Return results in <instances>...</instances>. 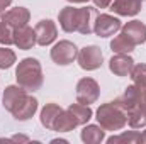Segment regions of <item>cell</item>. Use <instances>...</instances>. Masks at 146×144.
I'll list each match as a JSON object with an SVG mask.
<instances>
[{"label": "cell", "instance_id": "obj_18", "mask_svg": "<svg viewBox=\"0 0 146 144\" xmlns=\"http://www.w3.org/2000/svg\"><path fill=\"white\" fill-rule=\"evenodd\" d=\"M80 137H82V141L85 144H99L106 139V129L102 126L85 124V127L82 129Z\"/></svg>", "mask_w": 146, "mask_h": 144}, {"label": "cell", "instance_id": "obj_17", "mask_svg": "<svg viewBox=\"0 0 146 144\" xmlns=\"http://www.w3.org/2000/svg\"><path fill=\"white\" fill-rule=\"evenodd\" d=\"M27 93V90H24L21 85H9L5 90H3V95H2V105L5 110H12L14 105Z\"/></svg>", "mask_w": 146, "mask_h": 144}, {"label": "cell", "instance_id": "obj_2", "mask_svg": "<svg viewBox=\"0 0 146 144\" xmlns=\"http://www.w3.org/2000/svg\"><path fill=\"white\" fill-rule=\"evenodd\" d=\"M15 78L17 85H21L27 92H36L42 87L44 76H42V68L41 63L36 58H24L19 61L15 68Z\"/></svg>", "mask_w": 146, "mask_h": 144}, {"label": "cell", "instance_id": "obj_1", "mask_svg": "<svg viewBox=\"0 0 146 144\" xmlns=\"http://www.w3.org/2000/svg\"><path fill=\"white\" fill-rule=\"evenodd\" d=\"M119 105L127 115V124L133 129H141L146 126V90L136 87L134 83L124 90L117 98Z\"/></svg>", "mask_w": 146, "mask_h": 144}, {"label": "cell", "instance_id": "obj_27", "mask_svg": "<svg viewBox=\"0 0 146 144\" xmlns=\"http://www.w3.org/2000/svg\"><path fill=\"white\" fill-rule=\"evenodd\" d=\"M94 3H95V7H99V9H107V7H110L112 0H94Z\"/></svg>", "mask_w": 146, "mask_h": 144}, {"label": "cell", "instance_id": "obj_9", "mask_svg": "<svg viewBox=\"0 0 146 144\" xmlns=\"http://www.w3.org/2000/svg\"><path fill=\"white\" fill-rule=\"evenodd\" d=\"M36 112H37V100L33 95H27V93L10 110V114L14 115L15 120H29Z\"/></svg>", "mask_w": 146, "mask_h": 144}, {"label": "cell", "instance_id": "obj_20", "mask_svg": "<svg viewBox=\"0 0 146 144\" xmlns=\"http://www.w3.org/2000/svg\"><path fill=\"white\" fill-rule=\"evenodd\" d=\"M76 126H78V124H76L75 117L72 115V112L66 108V110H61L60 115L56 117L53 131H56V132H68V131H73Z\"/></svg>", "mask_w": 146, "mask_h": 144}, {"label": "cell", "instance_id": "obj_10", "mask_svg": "<svg viewBox=\"0 0 146 144\" xmlns=\"http://www.w3.org/2000/svg\"><path fill=\"white\" fill-rule=\"evenodd\" d=\"M134 66V59L129 54L124 53H115L109 61V70L115 76H129Z\"/></svg>", "mask_w": 146, "mask_h": 144}, {"label": "cell", "instance_id": "obj_21", "mask_svg": "<svg viewBox=\"0 0 146 144\" xmlns=\"http://www.w3.org/2000/svg\"><path fill=\"white\" fill-rule=\"evenodd\" d=\"M68 110L72 112V115L75 117V120H76V124L78 126H85L90 119H92V115H94V112H92V108L90 105H85V104H72Z\"/></svg>", "mask_w": 146, "mask_h": 144}, {"label": "cell", "instance_id": "obj_30", "mask_svg": "<svg viewBox=\"0 0 146 144\" xmlns=\"http://www.w3.org/2000/svg\"><path fill=\"white\" fill-rule=\"evenodd\" d=\"M139 143H141V144H146V131L143 132V134H139Z\"/></svg>", "mask_w": 146, "mask_h": 144}, {"label": "cell", "instance_id": "obj_7", "mask_svg": "<svg viewBox=\"0 0 146 144\" xmlns=\"http://www.w3.org/2000/svg\"><path fill=\"white\" fill-rule=\"evenodd\" d=\"M122 24L117 17L109 15V14H99L94 22V32L99 37H109L114 36L117 31H121Z\"/></svg>", "mask_w": 146, "mask_h": 144}, {"label": "cell", "instance_id": "obj_3", "mask_svg": "<svg viewBox=\"0 0 146 144\" xmlns=\"http://www.w3.org/2000/svg\"><path fill=\"white\" fill-rule=\"evenodd\" d=\"M97 122L106 131H121L127 124V115L117 100L102 104L97 108Z\"/></svg>", "mask_w": 146, "mask_h": 144}, {"label": "cell", "instance_id": "obj_8", "mask_svg": "<svg viewBox=\"0 0 146 144\" xmlns=\"http://www.w3.org/2000/svg\"><path fill=\"white\" fill-rule=\"evenodd\" d=\"M34 32H36V42L39 46H49L58 37V27L53 20L44 19V20H39L36 24Z\"/></svg>", "mask_w": 146, "mask_h": 144}, {"label": "cell", "instance_id": "obj_15", "mask_svg": "<svg viewBox=\"0 0 146 144\" xmlns=\"http://www.w3.org/2000/svg\"><path fill=\"white\" fill-rule=\"evenodd\" d=\"M14 44H15L19 49H22V51L31 49L34 44H37L34 29L29 27V26H22V27H19V29H14Z\"/></svg>", "mask_w": 146, "mask_h": 144}, {"label": "cell", "instance_id": "obj_28", "mask_svg": "<svg viewBox=\"0 0 146 144\" xmlns=\"http://www.w3.org/2000/svg\"><path fill=\"white\" fill-rule=\"evenodd\" d=\"M10 141L12 143H27L29 139L26 136H14V137H10Z\"/></svg>", "mask_w": 146, "mask_h": 144}, {"label": "cell", "instance_id": "obj_12", "mask_svg": "<svg viewBox=\"0 0 146 144\" xmlns=\"http://www.w3.org/2000/svg\"><path fill=\"white\" fill-rule=\"evenodd\" d=\"M121 31H122V34L127 37L134 46L146 42V26L141 22V20L126 22V24L121 27Z\"/></svg>", "mask_w": 146, "mask_h": 144}, {"label": "cell", "instance_id": "obj_25", "mask_svg": "<svg viewBox=\"0 0 146 144\" xmlns=\"http://www.w3.org/2000/svg\"><path fill=\"white\" fill-rule=\"evenodd\" d=\"M15 53L9 48H0V70H9L15 63Z\"/></svg>", "mask_w": 146, "mask_h": 144}, {"label": "cell", "instance_id": "obj_5", "mask_svg": "<svg viewBox=\"0 0 146 144\" xmlns=\"http://www.w3.org/2000/svg\"><path fill=\"white\" fill-rule=\"evenodd\" d=\"M76 102L80 104H85V105H90V104H95L99 100V95H100V87L99 83L94 80V78H82L78 80L76 83Z\"/></svg>", "mask_w": 146, "mask_h": 144}, {"label": "cell", "instance_id": "obj_22", "mask_svg": "<svg viewBox=\"0 0 146 144\" xmlns=\"http://www.w3.org/2000/svg\"><path fill=\"white\" fill-rule=\"evenodd\" d=\"M134 48H136V46L124 36L122 32L110 41V49H112V53H124V54H129Z\"/></svg>", "mask_w": 146, "mask_h": 144}, {"label": "cell", "instance_id": "obj_11", "mask_svg": "<svg viewBox=\"0 0 146 144\" xmlns=\"http://www.w3.org/2000/svg\"><path fill=\"white\" fill-rule=\"evenodd\" d=\"M3 22H7L12 29H19L22 26H27L29 19H31V12L29 9L26 7H15V9H10L7 10L2 17H0Z\"/></svg>", "mask_w": 146, "mask_h": 144}, {"label": "cell", "instance_id": "obj_31", "mask_svg": "<svg viewBox=\"0 0 146 144\" xmlns=\"http://www.w3.org/2000/svg\"><path fill=\"white\" fill-rule=\"evenodd\" d=\"M68 2H72V3H85L88 0H68Z\"/></svg>", "mask_w": 146, "mask_h": 144}, {"label": "cell", "instance_id": "obj_23", "mask_svg": "<svg viewBox=\"0 0 146 144\" xmlns=\"http://www.w3.org/2000/svg\"><path fill=\"white\" fill-rule=\"evenodd\" d=\"M133 78V83L139 88L146 90V65L145 63H139V65H134L133 66V71L129 75Z\"/></svg>", "mask_w": 146, "mask_h": 144}, {"label": "cell", "instance_id": "obj_6", "mask_svg": "<svg viewBox=\"0 0 146 144\" xmlns=\"http://www.w3.org/2000/svg\"><path fill=\"white\" fill-rule=\"evenodd\" d=\"M51 59L60 65V66H66V65H72L73 61L76 59L78 56V49L76 46L73 44L72 41H60L56 42L53 48H51Z\"/></svg>", "mask_w": 146, "mask_h": 144}, {"label": "cell", "instance_id": "obj_19", "mask_svg": "<svg viewBox=\"0 0 146 144\" xmlns=\"http://www.w3.org/2000/svg\"><path fill=\"white\" fill-rule=\"evenodd\" d=\"M61 110H63V108L60 107L58 104H46V105L42 107V110H41V117H39L42 127H46L48 131H53L54 120H56V117L60 115Z\"/></svg>", "mask_w": 146, "mask_h": 144}, {"label": "cell", "instance_id": "obj_4", "mask_svg": "<svg viewBox=\"0 0 146 144\" xmlns=\"http://www.w3.org/2000/svg\"><path fill=\"white\" fill-rule=\"evenodd\" d=\"M76 61L80 65L82 70L85 71H94V70H99L102 66V61H104V54L100 51L99 46H85L83 49L78 51V56H76Z\"/></svg>", "mask_w": 146, "mask_h": 144}, {"label": "cell", "instance_id": "obj_26", "mask_svg": "<svg viewBox=\"0 0 146 144\" xmlns=\"http://www.w3.org/2000/svg\"><path fill=\"white\" fill-rule=\"evenodd\" d=\"M0 44L10 46L14 44V29L0 19Z\"/></svg>", "mask_w": 146, "mask_h": 144}, {"label": "cell", "instance_id": "obj_29", "mask_svg": "<svg viewBox=\"0 0 146 144\" xmlns=\"http://www.w3.org/2000/svg\"><path fill=\"white\" fill-rule=\"evenodd\" d=\"M10 3H12V0H0V12H3L7 7H10Z\"/></svg>", "mask_w": 146, "mask_h": 144}, {"label": "cell", "instance_id": "obj_24", "mask_svg": "<svg viewBox=\"0 0 146 144\" xmlns=\"http://www.w3.org/2000/svg\"><path fill=\"white\" fill-rule=\"evenodd\" d=\"M109 144H119V143H124V144H136L139 143V132L136 131H129V132H121L119 136H112L107 139Z\"/></svg>", "mask_w": 146, "mask_h": 144}, {"label": "cell", "instance_id": "obj_13", "mask_svg": "<svg viewBox=\"0 0 146 144\" xmlns=\"http://www.w3.org/2000/svg\"><path fill=\"white\" fill-rule=\"evenodd\" d=\"M97 10L94 7H82L78 9V27H76V32L83 34V36H88L94 32V22H95V17H97Z\"/></svg>", "mask_w": 146, "mask_h": 144}, {"label": "cell", "instance_id": "obj_14", "mask_svg": "<svg viewBox=\"0 0 146 144\" xmlns=\"http://www.w3.org/2000/svg\"><path fill=\"white\" fill-rule=\"evenodd\" d=\"M141 7H143V0H112L110 3V10L124 17H133L139 14Z\"/></svg>", "mask_w": 146, "mask_h": 144}, {"label": "cell", "instance_id": "obj_16", "mask_svg": "<svg viewBox=\"0 0 146 144\" xmlns=\"http://www.w3.org/2000/svg\"><path fill=\"white\" fill-rule=\"evenodd\" d=\"M58 20H60V27L65 32H76L78 27V9L76 7H65L60 10L58 14Z\"/></svg>", "mask_w": 146, "mask_h": 144}]
</instances>
